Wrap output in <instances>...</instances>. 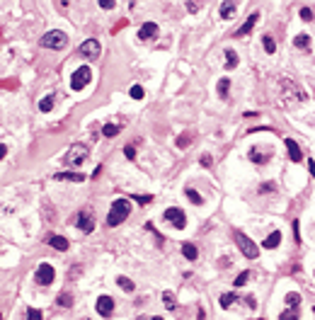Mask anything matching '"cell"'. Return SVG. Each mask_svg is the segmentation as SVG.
Masks as SVG:
<instances>
[{
	"label": "cell",
	"mask_w": 315,
	"mask_h": 320,
	"mask_svg": "<svg viewBox=\"0 0 315 320\" xmlns=\"http://www.w3.org/2000/svg\"><path fill=\"white\" fill-rule=\"evenodd\" d=\"M279 99L284 102V107L294 110V107H298L301 102L308 99V95H305V90L298 83H294L291 78H282L279 80Z\"/></svg>",
	"instance_id": "6da1fadb"
},
{
	"label": "cell",
	"mask_w": 315,
	"mask_h": 320,
	"mask_svg": "<svg viewBox=\"0 0 315 320\" xmlns=\"http://www.w3.org/2000/svg\"><path fill=\"white\" fill-rule=\"evenodd\" d=\"M131 214V201L129 199H117V201H112V209L107 214V226L109 228H117L119 223H124L129 219Z\"/></svg>",
	"instance_id": "7a4b0ae2"
},
{
	"label": "cell",
	"mask_w": 315,
	"mask_h": 320,
	"mask_svg": "<svg viewBox=\"0 0 315 320\" xmlns=\"http://www.w3.org/2000/svg\"><path fill=\"white\" fill-rule=\"evenodd\" d=\"M65 44H68V37H65L61 29H51V32H46L42 37L44 49H54V51H58V49H65Z\"/></svg>",
	"instance_id": "3957f363"
},
{
	"label": "cell",
	"mask_w": 315,
	"mask_h": 320,
	"mask_svg": "<svg viewBox=\"0 0 315 320\" xmlns=\"http://www.w3.org/2000/svg\"><path fill=\"white\" fill-rule=\"evenodd\" d=\"M235 243H238V250L245 255L248 260H257V255H260V247L252 243V240H250V238H248V235H245L242 231H235Z\"/></svg>",
	"instance_id": "277c9868"
},
{
	"label": "cell",
	"mask_w": 315,
	"mask_h": 320,
	"mask_svg": "<svg viewBox=\"0 0 315 320\" xmlns=\"http://www.w3.org/2000/svg\"><path fill=\"white\" fill-rule=\"evenodd\" d=\"M87 155H90V148H87V146L73 144L71 148H68V153H65V158H63V163H65V165H80Z\"/></svg>",
	"instance_id": "5b68a950"
},
{
	"label": "cell",
	"mask_w": 315,
	"mask_h": 320,
	"mask_svg": "<svg viewBox=\"0 0 315 320\" xmlns=\"http://www.w3.org/2000/svg\"><path fill=\"white\" fill-rule=\"evenodd\" d=\"M90 80H92V70H90L87 66H83V68H78L76 73L71 76V88L78 92V90L87 88V83H90Z\"/></svg>",
	"instance_id": "8992f818"
},
{
	"label": "cell",
	"mask_w": 315,
	"mask_h": 320,
	"mask_svg": "<svg viewBox=\"0 0 315 320\" xmlns=\"http://www.w3.org/2000/svg\"><path fill=\"white\" fill-rule=\"evenodd\" d=\"M163 219L167 223H172L177 231H182L187 226V216H185V211L182 209H177V206H170V209H165V214H163Z\"/></svg>",
	"instance_id": "52a82bcc"
},
{
	"label": "cell",
	"mask_w": 315,
	"mask_h": 320,
	"mask_svg": "<svg viewBox=\"0 0 315 320\" xmlns=\"http://www.w3.org/2000/svg\"><path fill=\"white\" fill-rule=\"evenodd\" d=\"M56 279V269L51 265H46V262H42V265L37 267V274H34V281L37 284H42V287H49L51 281Z\"/></svg>",
	"instance_id": "ba28073f"
},
{
	"label": "cell",
	"mask_w": 315,
	"mask_h": 320,
	"mask_svg": "<svg viewBox=\"0 0 315 320\" xmlns=\"http://www.w3.org/2000/svg\"><path fill=\"white\" fill-rule=\"evenodd\" d=\"M76 226H78V228H80L83 233H92V231H95V214H92L90 209H83L80 214H78Z\"/></svg>",
	"instance_id": "9c48e42d"
},
{
	"label": "cell",
	"mask_w": 315,
	"mask_h": 320,
	"mask_svg": "<svg viewBox=\"0 0 315 320\" xmlns=\"http://www.w3.org/2000/svg\"><path fill=\"white\" fill-rule=\"evenodd\" d=\"M80 54L85 56V58H97L99 56V42L97 39H87V42H83V46H80Z\"/></svg>",
	"instance_id": "30bf717a"
},
{
	"label": "cell",
	"mask_w": 315,
	"mask_h": 320,
	"mask_svg": "<svg viewBox=\"0 0 315 320\" xmlns=\"http://www.w3.org/2000/svg\"><path fill=\"white\" fill-rule=\"evenodd\" d=\"M97 313L102 318H109L114 313V298L112 296H99L97 298Z\"/></svg>",
	"instance_id": "8fae6325"
},
{
	"label": "cell",
	"mask_w": 315,
	"mask_h": 320,
	"mask_svg": "<svg viewBox=\"0 0 315 320\" xmlns=\"http://www.w3.org/2000/svg\"><path fill=\"white\" fill-rule=\"evenodd\" d=\"M155 37H158V24L143 22L141 29H138V39H141V42H148V39H155Z\"/></svg>",
	"instance_id": "7c38bea8"
},
{
	"label": "cell",
	"mask_w": 315,
	"mask_h": 320,
	"mask_svg": "<svg viewBox=\"0 0 315 320\" xmlns=\"http://www.w3.org/2000/svg\"><path fill=\"white\" fill-rule=\"evenodd\" d=\"M54 180H58V182H85L87 177L83 172H56Z\"/></svg>",
	"instance_id": "4fadbf2b"
},
{
	"label": "cell",
	"mask_w": 315,
	"mask_h": 320,
	"mask_svg": "<svg viewBox=\"0 0 315 320\" xmlns=\"http://www.w3.org/2000/svg\"><path fill=\"white\" fill-rule=\"evenodd\" d=\"M284 144L289 148V158H291L294 163H301V160H303V153H301V148H298V144H296L294 138H286Z\"/></svg>",
	"instance_id": "5bb4252c"
},
{
	"label": "cell",
	"mask_w": 315,
	"mask_h": 320,
	"mask_svg": "<svg viewBox=\"0 0 315 320\" xmlns=\"http://www.w3.org/2000/svg\"><path fill=\"white\" fill-rule=\"evenodd\" d=\"M257 20H260V12H252L250 17H248V22L242 24L240 29H235V37H245V34H250V32H252V27L257 24Z\"/></svg>",
	"instance_id": "9a60e30c"
},
{
	"label": "cell",
	"mask_w": 315,
	"mask_h": 320,
	"mask_svg": "<svg viewBox=\"0 0 315 320\" xmlns=\"http://www.w3.org/2000/svg\"><path fill=\"white\" fill-rule=\"evenodd\" d=\"M248 158H250L252 163H257V165H264V163H267V160L272 158V153H260V148H250Z\"/></svg>",
	"instance_id": "2e32d148"
},
{
	"label": "cell",
	"mask_w": 315,
	"mask_h": 320,
	"mask_svg": "<svg viewBox=\"0 0 315 320\" xmlns=\"http://www.w3.org/2000/svg\"><path fill=\"white\" fill-rule=\"evenodd\" d=\"M49 245H51V247H56V250H58V253H65V250H68V240H65L63 235H49Z\"/></svg>",
	"instance_id": "e0dca14e"
},
{
	"label": "cell",
	"mask_w": 315,
	"mask_h": 320,
	"mask_svg": "<svg viewBox=\"0 0 315 320\" xmlns=\"http://www.w3.org/2000/svg\"><path fill=\"white\" fill-rule=\"evenodd\" d=\"M279 243H282V233L274 231L272 235H269V238L264 240V247H267V250H274V247H279Z\"/></svg>",
	"instance_id": "ac0fdd59"
},
{
	"label": "cell",
	"mask_w": 315,
	"mask_h": 320,
	"mask_svg": "<svg viewBox=\"0 0 315 320\" xmlns=\"http://www.w3.org/2000/svg\"><path fill=\"white\" fill-rule=\"evenodd\" d=\"M294 46H296V49L308 51V49H310V37H308V34H298V37L294 39Z\"/></svg>",
	"instance_id": "d6986e66"
},
{
	"label": "cell",
	"mask_w": 315,
	"mask_h": 320,
	"mask_svg": "<svg viewBox=\"0 0 315 320\" xmlns=\"http://www.w3.org/2000/svg\"><path fill=\"white\" fill-rule=\"evenodd\" d=\"M235 8H238L235 3H223V5H221V17H223V20H230V17L235 15Z\"/></svg>",
	"instance_id": "ffe728a7"
},
{
	"label": "cell",
	"mask_w": 315,
	"mask_h": 320,
	"mask_svg": "<svg viewBox=\"0 0 315 320\" xmlns=\"http://www.w3.org/2000/svg\"><path fill=\"white\" fill-rule=\"evenodd\" d=\"M226 68H228V70L238 68V54H235L233 49H226Z\"/></svg>",
	"instance_id": "44dd1931"
},
{
	"label": "cell",
	"mask_w": 315,
	"mask_h": 320,
	"mask_svg": "<svg viewBox=\"0 0 315 320\" xmlns=\"http://www.w3.org/2000/svg\"><path fill=\"white\" fill-rule=\"evenodd\" d=\"M163 306H165L167 310H174V308H177V301H174V294H172V291H165V294H163Z\"/></svg>",
	"instance_id": "7402d4cb"
},
{
	"label": "cell",
	"mask_w": 315,
	"mask_h": 320,
	"mask_svg": "<svg viewBox=\"0 0 315 320\" xmlns=\"http://www.w3.org/2000/svg\"><path fill=\"white\" fill-rule=\"evenodd\" d=\"M185 194H187V199H189L192 204H196V206H201V204H204V199L199 197V192H196V189L187 187V189H185Z\"/></svg>",
	"instance_id": "603a6c76"
},
{
	"label": "cell",
	"mask_w": 315,
	"mask_h": 320,
	"mask_svg": "<svg viewBox=\"0 0 315 320\" xmlns=\"http://www.w3.org/2000/svg\"><path fill=\"white\" fill-rule=\"evenodd\" d=\"M286 306H289V308H301V296H298L296 291L286 294Z\"/></svg>",
	"instance_id": "cb8c5ba5"
},
{
	"label": "cell",
	"mask_w": 315,
	"mask_h": 320,
	"mask_svg": "<svg viewBox=\"0 0 315 320\" xmlns=\"http://www.w3.org/2000/svg\"><path fill=\"white\" fill-rule=\"evenodd\" d=\"M233 301H238V296H235V294H223L218 303H221V308H223V310H228L230 306H233Z\"/></svg>",
	"instance_id": "d4e9b609"
},
{
	"label": "cell",
	"mask_w": 315,
	"mask_h": 320,
	"mask_svg": "<svg viewBox=\"0 0 315 320\" xmlns=\"http://www.w3.org/2000/svg\"><path fill=\"white\" fill-rule=\"evenodd\" d=\"M182 255H185L187 260H196V255H199V250H196L192 243H185L182 245Z\"/></svg>",
	"instance_id": "484cf974"
},
{
	"label": "cell",
	"mask_w": 315,
	"mask_h": 320,
	"mask_svg": "<svg viewBox=\"0 0 315 320\" xmlns=\"http://www.w3.org/2000/svg\"><path fill=\"white\" fill-rule=\"evenodd\" d=\"M228 90H230V80L228 78H221L218 80V95L221 97H228Z\"/></svg>",
	"instance_id": "4316f807"
},
{
	"label": "cell",
	"mask_w": 315,
	"mask_h": 320,
	"mask_svg": "<svg viewBox=\"0 0 315 320\" xmlns=\"http://www.w3.org/2000/svg\"><path fill=\"white\" fill-rule=\"evenodd\" d=\"M121 131L119 124H107V126H102V133L107 136V138H112V136H117V133Z\"/></svg>",
	"instance_id": "83f0119b"
},
{
	"label": "cell",
	"mask_w": 315,
	"mask_h": 320,
	"mask_svg": "<svg viewBox=\"0 0 315 320\" xmlns=\"http://www.w3.org/2000/svg\"><path fill=\"white\" fill-rule=\"evenodd\" d=\"M262 46H264L267 54H274L276 51V42H274L272 37H262Z\"/></svg>",
	"instance_id": "f1b7e54d"
},
{
	"label": "cell",
	"mask_w": 315,
	"mask_h": 320,
	"mask_svg": "<svg viewBox=\"0 0 315 320\" xmlns=\"http://www.w3.org/2000/svg\"><path fill=\"white\" fill-rule=\"evenodd\" d=\"M117 284H119V287L124 289V291H133V289H136V284L131 281L129 276H119V279H117Z\"/></svg>",
	"instance_id": "f546056e"
},
{
	"label": "cell",
	"mask_w": 315,
	"mask_h": 320,
	"mask_svg": "<svg viewBox=\"0 0 315 320\" xmlns=\"http://www.w3.org/2000/svg\"><path fill=\"white\" fill-rule=\"evenodd\" d=\"M298 310H301V308H289V310H284L282 315H279V320H298Z\"/></svg>",
	"instance_id": "4dcf8cb0"
},
{
	"label": "cell",
	"mask_w": 315,
	"mask_h": 320,
	"mask_svg": "<svg viewBox=\"0 0 315 320\" xmlns=\"http://www.w3.org/2000/svg\"><path fill=\"white\" fill-rule=\"evenodd\" d=\"M51 107H54V95H49V97H44L39 102V110L42 112H51Z\"/></svg>",
	"instance_id": "1f68e13d"
},
{
	"label": "cell",
	"mask_w": 315,
	"mask_h": 320,
	"mask_svg": "<svg viewBox=\"0 0 315 320\" xmlns=\"http://www.w3.org/2000/svg\"><path fill=\"white\" fill-rule=\"evenodd\" d=\"M58 306H63V308H71V306H73V296L63 291V294L58 296Z\"/></svg>",
	"instance_id": "d6a6232c"
},
{
	"label": "cell",
	"mask_w": 315,
	"mask_h": 320,
	"mask_svg": "<svg viewBox=\"0 0 315 320\" xmlns=\"http://www.w3.org/2000/svg\"><path fill=\"white\" fill-rule=\"evenodd\" d=\"M248 279H250V272L245 269V272H240V274L235 276V281H233V284H235V287H245V284H248Z\"/></svg>",
	"instance_id": "836d02e7"
},
{
	"label": "cell",
	"mask_w": 315,
	"mask_h": 320,
	"mask_svg": "<svg viewBox=\"0 0 315 320\" xmlns=\"http://www.w3.org/2000/svg\"><path fill=\"white\" fill-rule=\"evenodd\" d=\"M131 199H133V201H138V204H143V206H146V204H151V201H153V197H151V194H133Z\"/></svg>",
	"instance_id": "e575fe53"
},
{
	"label": "cell",
	"mask_w": 315,
	"mask_h": 320,
	"mask_svg": "<svg viewBox=\"0 0 315 320\" xmlns=\"http://www.w3.org/2000/svg\"><path fill=\"white\" fill-rule=\"evenodd\" d=\"M189 141H192V133H182V136L177 138V146H180V148H187Z\"/></svg>",
	"instance_id": "d590c367"
},
{
	"label": "cell",
	"mask_w": 315,
	"mask_h": 320,
	"mask_svg": "<svg viewBox=\"0 0 315 320\" xmlns=\"http://www.w3.org/2000/svg\"><path fill=\"white\" fill-rule=\"evenodd\" d=\"M143 95H146V92H143L141 85H133V88H131V97L133 99H143Z\"/></svg>",
	"instance_id": "8d00e7d4"
},
{
	"label": "cell",
	"mask_w": 315,
	"mask_h": 320,
	"mask_svg": "<svg viewBox=\"0 0 315 320\" xmlns=\"http://www.w3.org/2000/svg\"><path fill=\"white\" fill-rule=\"evenodd\" d=\"M42 310H37V308H29L27 310V320H42Z\"/></svg>",
	"instance_id": "74e56055"
},
{
	"label": "cell",
	"mask_w": 315,
	"mask_h": 320,
	"mask_svg": "<svg viewBox=\"0 0 315 320\" xmlns=\"http://www.w3.org/2000/svg\"><path fill=\"white\" fill-rule=\"evenodd\" d=\"M124 155H126L129 160H133V158H136V148H133V146H126V148H124Z\"/></svg>",
	"instance_id": "f35d334b"
},
{
	"label": "cell",
	"mask_w": 315,
	"mask_h": 320,
	"mask_svg": "<svg viewBox=\"0 0 315 320\" xmlns=\"http://www.w3.org/2000/svg\"><path fill=\"white\" fill-rule=\"evenodd\" d=\"M211 160H214V158H211V155H208V153H204V155H201V158H199V163H201V165H204V167H208V165H211Z\"/></svg>",
	"instance_id": "ab89813d"
},
{
	"label": "cell",
	"mask_w": 315,
	"mask_h": 320,
	"mask_svg": "<svg viewBox=\"0 0 315 320\" xmlns=\"http://www.w3.org/2000/svg\"><path fill=\"white\" fill-rule=\"evenodd\" d=\"M301 17H303L305 22H308V20L313 17V12H310V8H303V10H301Z\"/></svg>",
	"instance_id": "60d3db41"
},
{
	"label": "cell",
	"mask_w": 315,
	"mask_h": 320,
	"mask_svg": "<svg viewBox=\"0 0 315 320\" xmlns=\"http://www.w3.org/2000/svg\"><path fill=\"white\" fill-rule=\"evenodd\" d=\"M99 8H104V10L114 8V0H99Z\"/></svg>",
	"instance_id": "b9f144b4"
},
{
	"label": "cell",
	"mask_w": 315,
	"mask_h": 320,
	"mask_svg": "<svg viewBox=\"0 0 315 320\" xmlns=\"http://www.w3.org/2000/svg\"><path fill=\"white\" fill-rule=\"evenodd\" d=\"M272 189H274V182H267V185H262L260 187V192L264 194V192H272Z\"/></svg>",
	"instance_id": "7bdbcfd3"
},
{
	"label": "cell",
	"mask_w": 315,
	"mask_h": 320,
	"mask_svg": "<svg viewBox=\"0 0 315 320\" xmlns=\"http://www.w3.org/2000/svg\"><path fill=\"white\" fill-rule=\"evenodd\" d=\"M308 170H310V175L315 177V160L313 158H308Z\"/></svg>",
	"instance_id": "ee69618b"
},
{
	"label": "cell",
	"mask_w": 315,
	"mask_h": 320,
	"mask_svg": "<svg viewBox=\"0 0 315 320\" xmlns=\"http://www.w3.org/2000/svg\"><path fill=\"white\" fill-rule=\"evenodd\" d=\"M187 8H189V12H196L199 10V3H187Z\"/></svg>",
	"instance_id": "f6af8a7d"
},
{
	"label": "cell",
	"mask_w": 315,
	"mask_h": 320,
	"mask_svg": "<svg viewBox=\"0 0 315 320\" xmlns=\"http://www.w3.org/2000/svg\"><path fill=\"white\" fill-rule=\"evenodd\" d=\"M248 306H250V308H257V301H255V298H248Z\"/></svg>",
	"instance_id": "bcb514c9"
},
{
	"label": "cell",
	"mask_w": 315,
	"mask_h": 320,
	"mask_svg": "<svg viewBox=\"0 0 315 320\" xmlns=\"http://www.w3.org/2000/svg\"><path fill=\"white\" fill-rule=\"evenodd\" d=\"M138 320H163V318H160V315H153V318H146V315H143V318H138Z\"/></svg>",
	"instance_id": "7dc6e473"
},
{
	"label": "cell",
	"mask_w": 315,
	"mask_h": 320,
	"mask_svg": "<svg viewBox=\"0 0 315 320\" xmlns=\"http://www.w3.org/2000/svg\"><path fill=\"white\" fill-rule=\"evenodd\" d=\"M313 310H315V308H313Z\"/></svg>",
	"instance_id": "c3c4849f"
}]
</instances>
